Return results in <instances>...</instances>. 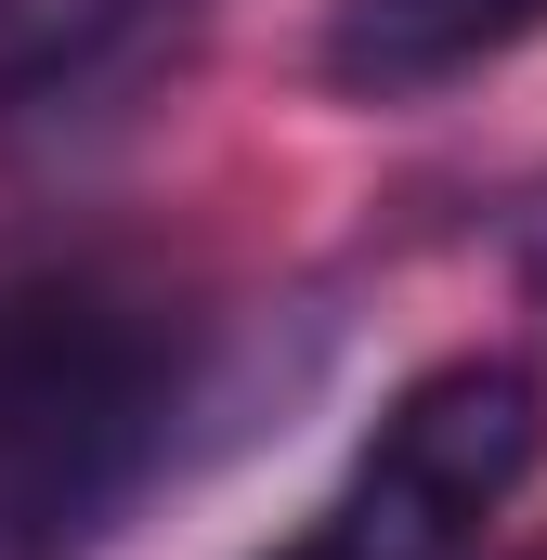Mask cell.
Returning a JSON list of instances; mask_svg holds the SVG:
<instances>
[{"mask_svg": "<svg viewBox=\"0 0 547 560\" xmlns=\"http://www.w3.org/2000/svg\"><path fill=\"white\" fill-rule=\"evenodd\" d=\"M196 326L118 261H0V560H92L170 469Z\"/></svg>", "mask_w": 547, "mask_h": 560, "instance_id": "6da1fadb", "label": "cell"}, {"mask_svg": "<svg viewBox=\"0 0 547 560\" xmlns=\"http://www.w3.org/2000/svg\"><path fill=\"white\" fill-rule=\"evenodd\" d=\"M196 13L209 0H0V131L131 92L196 39Z\"/></svg>", "mask_w": 547, "mask_h": 560, "instance_id": "277c9868", "label": "cell"}, {"mask_svg": "<svg viewBox=\"0 0 547 560\" xmlns=\"http://www.w3.org/2000/svg\"><path fill=\"white\" fill-rule=\"evenodd\" d=\"M535 456H547V378L509 352H456L392 392L339 509L313 535H287L274 560H469L482 522L535 482Z\"/></svg>", "mask_w": 547, "mask_h": 560, "instance_id": "7a4b0ae2", "label": "cell"}, {"mask_svg": "<svg viewBox=\"0 0 547 560\" xmlns=\"http://www.w3.org/2000/svg\"><path fill=\"white\" fill-rule=\"evenodd\" d=\"M522 39H547V0H339L313 66L352 105H430V92L509 66Z\"/></svg>", "mask_w": 547, "mask_h": 560, "instance_id": "3957f363", "label": "cell"}]
</instances>
